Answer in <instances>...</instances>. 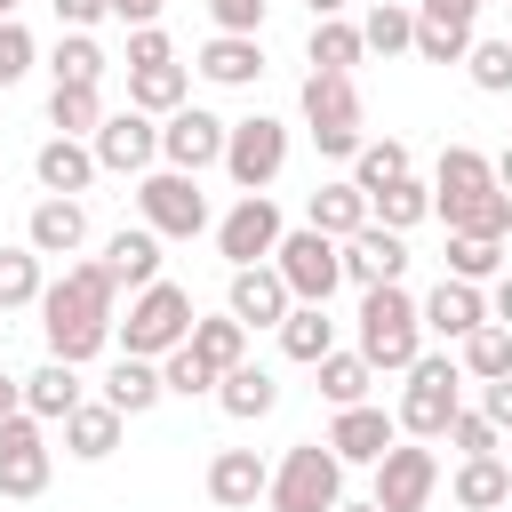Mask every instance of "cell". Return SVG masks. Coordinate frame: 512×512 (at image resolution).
Masks as SVG:
<instances>
[{
    "label": "cell",
    "mask_w": 512,
    "mask_h": 512,
    "mask_svg": "<svg viewBox=\"0 0 512 512\" xmlns=\"http://www.w3.org/2000/svg\"><path fill=\"white\" fill-rule=\"evenodd\" d=\"M224 144H232V120H216L200 104H184V112L160 120V168H184V176L224 168Z\"/></svg>",
    "instance_id": "cell-11"
},
{
    "label": "cell",
    "mask_w": 512,
    "mask_h": 512,
    "mask_svg": "<svg viewBox=\"0 0 512 512\" xmlns=\"http://www.w3.org/2000/svg\"><path fill=\"white\" fill-rule=\"evenodd\" d=\"M304 8H312V24H328V16H344L352 0H304Z\"/></svg>",
    "instance_id": "cell-58"
},
{
    "label": "cell",
    "mask_w": 512,
    "mask_h": 512,
    "mask_svg": "<svg viewBox=\"0 0 512 512\" xmlns=\"http://www.w3.org/2000/svg\"><path fill=\"white\" fill-rule=\"evenodd\" d=\"M456 360H464V376H472V384H496V376H512V328H496V320H488V328H472Z\"/></svg>",
    "instance_id": "cell-43"
},
{
    "label": "cell",
    "mask_w": 512,
    "mask_h": 512,
    "mask_svg": "<svg viewBox=\"0 0 512 512\" xmlns=\"http://www.w3.org/2000/svg\"><path fill=\"white\" fill-rule=\"evenodd\" d=\"M456 408H464V360L456 352H424L416 368H408V384H400V432L408 440H448V424H456Z\"/></svg>",
    "instance_id": "cell-3"
},
{
    "label": "cell",
    "mask_w": 512,
    "mask_h": 512,
    "mask_svg": "<svg viewBox=\"0 0 512 512\" xmlns=\"http://www.w3.org/2000/svg\"><path fill=\"white\" fill-rule=\"evenodd\" d=\"M88 152H96V168H112V176H152V160H160V120L152 112H104V128L88 136Z\"/></svg>",
    "instance_id": "cell-12"
},
{
    "label": "cell",
    "mask_w": 512,
    "mask_h": 512,
    "mask_svg": "<svg viewBox=\"0 0 512 512\" xmlns=\"http://www.w3.org/2000/svg\"><path fill=\"white\" fill-rule=\"evenodd\" d=\"M80 240H88V208L40 192L32 216H24V248H40V256H80Z\"/></svg>",
    "instance_id": "cell-22"
},
{
    "label": "cell",
    "mask_w": 512,
    "mask_h": 512,
    "mask_svg": "<svg viewBox=\"0 0 512 512\" xmlns=\"http://www.w3.org/2000/svg\"><path fill=\"white\" fill-rule=\"evenodd\" d=\"M192 352H200L216 376H232V368L248 360V328H240L232 312H216V320H192Z\"/></svg>",
    "instance_id": "cell-40"
},
{
    "label": "cell",
    "mask_w": 512,
    "mask_h": 512,
    "mask_svg": "<svg viewBox=\"0 0 512 512\" xmlns=\"http://www.w3.org/2000/svg\"><path fill=\"white\" fill-rule=\"evenodd\" d=\"M48 128L56 136H96L104 128V96L96 88H48Z\"/></svg>",
    "instance_id": "cell-45"
},
{
    "label": "cell",
    "mask_w": 512,
    "mask_h": 512,
    "mask_svg": "<svg viewBox=\"0 0 512 512\" xmlns=\"http://www.w3.org/2000/svg\"><path fill=\"white\" fill-rule=\"evenodd\" d=\"M120 424H128V416H120L112 400H80V408L64 416V448H72L80 464H104V456L120 448Z\"/></svg>",
    "instance_id": "cell-27"
},
{
    "label": "cell",
    "mask_w": 512,
    "mask_h": 512,
    "mask_svg": "<svg viewBox=\"0 0 512 512\" xmlns=\"http://www.w3.org/2000/svg\"><path fill=\"white\" fill-rule=\"evenodd\" d=\"M280 240H288V224H280L272 192H240V208H232V216H216V256H224L232 272L272 264V256H280Z\"/></svg>",
    "instance_id": "cell-9"
},
{
    "label": "cell",
    "mask_w": 512,
    "mask_h": 512,
    "mask_svg": "<svg viewBox=\"0 0 512 512\" xmlns=\"http://www.w3.org/2000/svg\"><path fill=\"white\" fill-rule=\"evenodd\" d=\"M104 272H112L120 288H152V280H160V232H152V224H120V232L104 240Z\"/></svg>",
    "instance_id": "cell-25"
},
{
    "label": "cell",
    "mask_w": 512,
    "mask_h": 512,
    "mask_svg": "<svg viewBox=\"0 0 512 512\" xmlns=\"http://www.w3.org/2000/svg\"><path fill=\"white\" fill-rule=\"evenodd\" d=\"M416 56H424V64H464V56H472V24L416 8Z\"/></svg>",
    "instance_id": "cell-37"
},
{
    "label": "cell",
    "mask_w": 512,
    "mask_h": 512,
    "mask_svg": "<svg viewBox=\"0 0 512 512\" xmlns=\"http://www.w3.org/2000/svg\"><path fill=\"white\" fill-rule=\"evenodd\" d=\"M504 8H512V0H504Z\"/></svg>",
    "instance_id": "cell-63"
},
{
    "label": "cell",
    "mask_w": 512,
    "mask_h": 512,
    "mask_svg": "<svg viewBox=\"0 0 512 512\" xmlns=\"http://www.w3.org/2000/svg\"><path fill=\"white\" fill-rule=\"evenodd\" d=\"M48 72H56V88H104V72H112V56L88 40V32H64L56 48H48Z\"/></svg>",
    "instance_id": "cell-34"
},
{
    "label": "cell",
    "mask_w": 512,
    "mask_h": 512,
    "mask_svg": "<svg viewBox=\"0 0 512 512\" xmlns=\"http://www.w3.org/2000/svg\"><path fill=\"white\" fill-rule=\"evenodd\" d=\"M488 184H496V160L480 144H448L440 168H432V208L440 200H464V192H488Z\"/></svg>",
    "instance_id": "cell-31"
},
{
    "label": "cell",
    "mask_w": 512,
    "mask_h": 512,
    "mask_svg": "<svg viewBox=\"0 0 512 512\" xmlns=\"http://www.w3.org/2000/svg\"><path fill=\"white\" fill-rule=\"evenodd\" d=\"M504 40H512V32H504Z\"/></svg>",
    "instance_id": "cell-62"
},
{
    "label": "cell",
    "mask_w": 512,
    "mask_h": 512,
    "mask_svg": "<svg viewBox=\"0 0 512 512\" xmlns=\"http://www.w3.org/2000/svg\"><path fill=\"white\" fill-rule=\"evenodd\" d=\"M368 56V40H360V24H344V16H328V24H312V72H352Z\"/></svg>",
    "instance_id": "cell-44"
},
{
    "label": "cell",
    "mask_w": 512,
    "mask_h": 512,
    "mask_svg": "<svg viewBox=\"0 0 512 512\" xmlns=\"http://www.w3.org/2000/svg\"><path fill=\"white\" fill-rule=\"evenodd\" d=\"M280 168H288V120H272V112H248V120H232L224 176H232L240 192H264Z\"/></svg>",
    "instance_id": "cell-10"
},
{
    "label": "cell",
    "mask_w": 512,
    "mask_h": 512,
    "mask_svg": "<svg viewBox=\"0 0 512 512\" xmlns=\"http://www.w3.org/2000/svg\"><path fill=\"white\" fill-rule=\"evenodd\" d=\"M8 16H16V0H0V24H8Z\"/></svg>",
    "instance_id": "cell-61"
},
{
    "label": "cell",
    "mask_w": 512,
    "mask_h": 512,
    "mask_svg": "<svg viewBox=\"0 0 512 512\" xmlns=\"http://www.w3.org/2000/svg\"><path fill=\"white\" fill-rule=\"evenodd\" d=\"M360 40H368V56H408V48H416V8L376 0V8L360 16Z\"/></svg>",
    "instance_id": "cell-36"
},
{
    "label": "cell",
    "mask_w": 512,
    "mask_h": 512,
    "mask_svg": "<svg viewBox=\"0 0 512 512\" xmlns=\"http://www.w3.org/2000/svg\"><path fill=\"white\" fill-rule=\"evenodd\" d=\"M472 328H488V288H472V280H448V272H440V288L424 296V336L464 344Z\"/></svg>",
    "instance_id": "cell-20"
},
{
    "label": "cell",
    "mask_w": 512,
    "mask_h": 512,
    "mask_svg": "<svg viewBox=\"0 0 512 512\" xmlns=\"http://www.w3.org/2000/svg\"><path fill=\"white\" fill-rule=\"evenodd\" d=\"M488 320H496V328H512V264H504V280L488 288Z\"/></svg>",
    "instance_id": "cell-55"
},
{
    "label": "cell",
    "mask_w": 512,
    "mask_h": 512,
    "mask_svg": "<svg viewBox=\"0 0 512 512\" xmlns=\"http://www.w3.org/2000/svg\"><path fill=\"white\" fill-rule=\"evenodd\" d=\"M328 448L344 456V464H384L392 448H400V416H384L376 400H360V408H336V424H328Z\"/></svg>",
    "instance_id": "cell-15"
},
{
    "label": "cell",
    "mask_w": 512,
    "mask_h": 512,
    "mask_svg": "<svg viewBox=\"0 0 512 512\" xmlns=\"http://www.w3.org/2000/svg\"><path fill=\"white\" fill-rule=\"evenodd\" d=\"M432 488H440V456H432L424 440H400V448L376 464V504H384V512H424Z\"/></svg>",
    "instance_id": "cell-14"
},
{
    "label": "cell",
    "mask_w": 512,
    "mask_h": 512,
    "mask_svg": "<svg viewBox=\"0 0 512 512\" xmlns=\"http://www.w3.org/2000/svg\"><path fill=\"white\" fill-rule=\"evenodd\" d=\"M448 448H456V464H464V456H496V448H504V432H496L480 408H456V424H448Z\"/></svg>",
    "instance_id": "cell-48"
},
{
    "label": "cell",
    "mask_w": 512,
    "mask_h": 512,
    "mask_svg": "<svg viewBox=\"0 0 512 512\" xmlns=\"http://www.w3.org/2000/svg\"><path fill=\"white\" fill-rule=\"evenodd\" d=\"M216 408L224 416H240V424H256V416H272L280 408V384H272V368H256V360H240L224 384H216Z\"/></svg>",
    "instance_id": "cell-33"
},
{
    "label": "cell",
    "mask_w": 512,
    "mask_h": 512,
    "mask_svg": "<svg viewBox=\"0 0 512 512\" xmlns=\"http://www.w3.org/2000/svg\"><path fill=\"white\" fill-rule=\"evenodd\" d=\"M144 64H176V48H168V32H160V24L128 32V72H144Z\"/></svg>",
    "instance_id": "cell-51"
},
{
    "label": "cell",
    "mask_w": 512,
    "mask_h": 512,
    "mask_svg": "<svg viewBox=\"0 0 512 512\" xmlns=\"http://www.w3.org/2000/svg\"><path fill=\"white\" fill-rule=\"evenodd\" d=\"M448 488H456L464 512H504V504H512V464H504V456H464Z\"/></svg>",
    "instance_id": "cell-29"
},
{
    "label": "cell",
    "mask_w": 512,
    "mask_h": 512,
    "mask_svg": "<svg viewBox=\"0 0 512 512\" xmlns=\"http://www.w3.org/2000/svg\"><path fill=\"white\" fill-rule=\"evenodd\" d=\"M104 16H112V0H56V24L64 32H96Z\"/></svg>",
    "instance_id": "cell-52"
},
{
    "label": "cell",
    "mask_w": 512,
    "mask_h": 512,
    "mask_svg": "<svg viewBox=\"0 0 512 512\" xmlns=\"http://www.w3.org/2000/svg\"><path fill=\"white\" fill-rule=\"evenodd\" d=\"M96 400H112L120 416H144V408H160V400H168V384H160V360H136V352H120Z\"/></svg>",
    "instance_id": "cell-26"
},
{
    "label": "cell",
    "mask_w": 512,
    "mask_h": 512,
    "mask_svg": "<svg viewBox=\"0 0 512 512\" xmlns=\"http://www.w3.org/2000/svg\"><path fill=\"white\" fill-rule=\"evenodd\" d=\"M480 416H488L496 432H512V376H496V384H480Z\"/></svg>",
    "instance_id": "cell-53"
},
{
    "label": "cell",
    "mask_w": 512,
    "mask_h": 512,
    "mask_svg": "<svg viewBox=\"0 0 512 512\" xmlns=\"http://www.w3.org/2000/svg\"><path fill=\"white\" fill-rule=\"evenodd\" d=\"M464 72H472V88H480V96H504V88H512V40H472Z\"/></svg>",
    "instance_id": "cell-47"
},
{
    "label": "cell",
    "mask_w": 512,
    "mask_h": 512,
    "mask_svg": "<svg viewBox=\"0 0 512 512\" xmlns=\"http://www.w3.org/2000/svg\"><path fill=\"white\" fill-rule=\"evenodd\" d=\"M432 216H440L448 232H464V240H512V192H504V184L464 192V200H440Z\"/></svg>",
    "instance_id": "cell-23"
},
{
    "label": "cell",
    "mask_w": 512,
    "mask_h": 512,
    "mask_svg": "<svg viewBox=\"0 0 512 512\" xmlns=\"http://www.w3.org/2000/svg\"><path fill=\"white\" fill-rule=\"evenodd\" d=\"M136 216H144L160 240H200V232H208V192H200V176H184V168H152V176L136 184Z\"/></svg>",
    "instance_id": "cell-7"
},
{
    "label": "cell",
    "mask_w": 512,
    "mask_h": 512,
    "mask_svg": "<svg viewBox=\"0 0 512 512\" xmlns=\"http://www.w3.org/2000/svg\"><path fill=\"white\" fill-rule=\"evenodd\" d=\"M280 352H288L296 368H320V360L336 352V320H328V304H296V312L280 320Z\"/></svg>",
    "instance_id": "cell-32"
},
{
    "label": "cell",
    "mask_w": 512,
    "mask_h": 512,
    "mask_svg": "<svg viewBox=\"0 0 512 512\" xmlns=\"http://www.w3.org/2000/svg\"><path fill=\"white\" fill-rule=\"evenodd\" d=\"M192 296L176 288V280H152V288H136L128 296V320H120V352H136V360H168L176 344H192Z\"/></svg>",
    "instance_id": "cell-5"
},
{
    "label": "cell",
    "mask_w": 512,
    "mask_h": 512,
    "mask_svg": "<svg viewBox=\"0 0 512 512\" xmlns=\"http://www.w3.org/2000/svg\"><path fill=\"white\" fill-rule=\"evenodd\" d=\"M32 56H40V48H32V32L8 16V24H0V88H16V80L32 72Z\"/></svg>",
    "instance_id": "cell-49"
},
{
    "label": "cell",
    "mask_w": 512,
    "mask_h": 512,
    "mask_svg": "<svg viewBox=\"0 0 512 512\" xmlns=\"http://www.w3.org/2000/svg\"><path fill=\"white\" fill-rule=\"evenodd\" d=\"M304 128L328 160H360L368 144V112H360V80L352 72H304Z\"/></svg>",
    "instance_id": "cell-4"
},
{
    "label": "cell",
    "mask_w": 512,
    "mask_h": 512,
    "mask_svg": "<svg viewBox=\"0 0 512 512\" xmlns=\"http://www.w3.org/2000/svg\"><path fill=\"white\" fill-rule=\"evenodd\" d=\"M272 272L288 280V296H296V304H328V296H336V280H344V240H328V232L296 224V232L280 240Z\"/></svg>",
    "instance_id": "cell-8"
},
{
    "label": "cell",
    "mask_w": 512,
    "mask_h": 512,
    "mask_svg": "<svg viewBox=\"0 0 512 512\" xmlns=\"http://www.w3.org/2000/svg\"><path fill=\"white\" fill-rule=\"evenodd\" d=\"M424 8H432V16H464V24H472V16L488 8V0H424Z\"/></svg>",
    "instance_id": "cell-57"
},
{
    "label": "cell",
    "mask_w": 512,
    "mask_h": 512,
    "mask_svg": "<svg viewBox=\"0 0 512 512\" xmlns=\"http://www.w3.org/2000/svg\"><path fill=\"white\" fill-rule=\"evenodd\" d=\"M496 184H504V192H512V144H504V152H496Z\"/></svg>",
    "instance_id": "cell-59"
},
{
    "label": "cell",
    "mask_w": 512,
    "mask_h": 512,
    "mask_svg": "<svg viewBox=\"0 0 512 512\" xmlns=\"http://www.w3.org/2000/svg\"><path fill=\"white\" fill-rule=\"evenodd\" d=\"M24 416V376H0V424Z\"/></svg>",
    "instance_id": "cell-56"
},
{
    "label": "cell",
    "mask_w": 512,
    "mask_h": 512,
    "mask_svg": "<svg viewBox=\"0 0 512 512\" xmlns=\"http://www.w3.org/2000/svg\"><path fill=\"white\" fill-rule=\"evenodd\" d=\"M264 8H272V0H208V16H216V32H248V40H256V24H264Z\"/></svg>",
    "instance_id": "cell-50"
},
{
    "label": "cell",
    "mask_w": 512,
    "mask_h": 512,
    "mask_svg": "<svg viewBox=\"0 0 512 512\" xmlns=\"http://www.w3.org/2000/svg\"><path fill=\"white\" fill-rule=\"evenodd\" d=\"M80 400H88V384H80L72 360H40V368L24 376V416H40V424H64Z\"/></svg>",
    "instance_id": "cell-24"
},
{
    "label": "cell",
    "mask_w": 512,
    "mask_h": 512,
    "mask_svg": "<svg viewBox=\"0 0 512 512\" xmlns=\"http://www.w3.org/2000/svg\"><path fill=\"white\" fill-rule=\"evenodd\" d=\"M360 336H352V352L376 368V376H408L416 360H424V304L400 288V280H384V288H368L360 296V320H352Z\"/></svg>",
    "instance_id": "cell-2"
},
{
    "label": "cell",
    "mask_w": 512,
    "mask_h": 512,
    "mask_svg": "<svg viewBox=\"0 0 512 512\" xmlns=\"http://www.w3.org/2000/svg\"><path fill=\"white\" fill-rule=\"evenodd\" d=\"M336 512H384V504H376V496H368V504H336Z\"/></svg>",
    "instance_id": "cell-60"
},
{
    "label": "cell",
    "mask_w": 512,
    "mask_h": 512,
    "mask_svg": "<svg viewBox=\"0 0 512 512\" xmlns=\"http://www.w3.org/2000/svg\"><path fill=\"white\" fill-rule=\"evenodd\" d=\"M400 176H416V168H408V144H400V136H368V144H360V160H352V184L376 200V192H384V184H400Z\"/></svg>",
    "instance_id": "cell-38"
},
{
    "label": "cell",
    "mask_w": 512,
    "mask_h": 512,
    "mask_svg": "<svg viewBox=\"0 0 512 512\" xmlns=\"http://www.w3.org/2000/svg\"><path fill=\"white\" fill-rule=\"evenodd\" d=\"M224 312H232L240 328H280V320L296 312V296H288V280H280L272 264H248V272H232V288H224Z\"/></svg>",
    "instance_id": "cell-16"
},
{
    "label": "cell",
    "mask_w": 512,
    "mask_h": 512,
    "mask_svg": "<svg viewBox=\"0 0 512 512\" xmlns=\"http://www.w3.org/2000/svg\"><path fill=\"white\" fill-rule=\"evenodd\" d=\"M304 224H312V232H328V240H352V232H360V224H376V216H368V192L344 176V184H320V192H312Z\"/></svg>",
    "instance_id": "cell-28"
},
{
    "label": "cell",
    "mask_w": 512,
    "mask_h": 512,
    "mask_svg": "<svg viewBox=\"0 0 512 512\" xmlns=\"http://www.w3.org/2000/svg\"><path fill=\"white\" fill-rule=\"evenodd\" d=\"M48 488V424L40 416H8L0 424V496L32 504Z\"/></svg>",
    "instance_id": "cell-13"
},
{
    "label": "cell",
    "mask_w": 512,
    "mask_h": 512,
    "mask_svg": "<svg viewBox=\"0 0 512 512\" xmlns=\"http://www.w3.org/2000/svg\"><path fill=\"white\" fill-rule=\"evenodd\" d=\"M312 376H320V400H328V408H360V400H368V384H376V368H368L360 352H328Z\"/></svg>",
    "instance_id": "cell-41"
},
{
    "label": "cell",
    "mask_w": 512,
    "mask_h": 512,
    "mask_svg": "<svg viewBox=\"0 0 512 512\" xmlns=\"http://www.w3.org/2000/svg\"><path fill=\"white\" fill-rule=\"evenodd\" d=\"M368 216H376L384 232H408V224H424V216H432V184L400 176V184H384V192L368 200Z\"/></svg>",
    "instance_id": "cell-42"
},
{
    "label": "cell",
    "mask_w": 512,
    "mask_h": 512,
    "mask_svg": "<svg viewBox=\"0 0 512 512\" xmlns=\"http://www.w3.org/2000/svg\"><path fill=\"white\" fill-rule=\"evenodd\" d=\"M208 496H216L224 512H256V504L272 496V464H264L256 448H216V464H208Z\"/></svg>",
    "instance_id": "cell-18"
},
{
    "label": "cell",
    "mask_w": 512,
    "mask_h": 512,
    "mask_svg": "<svg viewBox=\"0 0 512 512\" xmlns=\"http://www.w3.org/2000/svg\"><path fill=\"white\" fill-rule=\"evenodd\" d=\"M32 176H40V192H48V200H80L104 168H96L88 136H48V144L32 152Z\"/></svg>",
    "instance_id": "cell-17"
},
{
    "label": "cell",
    "mask_w": 512,
    "mask_h": 512,
    "mask_svg": "<svg viewBox=\"0 0 512 512\" xmlns=\"http://www.w3.org/2000/svg\"><path fill=\"white\" fill-rule=\"evenodd\" d=\"M504 248H512V240H464V232H448V280L496 288V280H504Z\"/></svg>",
    "instance_id": "cell-39"
},
{
    "label": "cell",
    "mask_w": 512,
    "mask_h": 512,
    "mask_svg": "<svg viewBox=\"0 0 512 512\" xmlns=\"http://www.w3.org/2000/svg\"><path fill=\"white\" fill-rule=\"evenodd\" d=\"M272 512H336L344 504V456L328 440H296L280 464H272Z\"/></svg>",
    "instance_id": "cell-6"
},
{
    "label": "cell",
    "mask_w": 512,
    "mask_h": 512,
    "mask_svg": "<svg viewBox=\"0 0 512 512\" xmlns=\"http://www.w3.org/2000/svg\"><path fill=\"white\" fill-rule=\"evenodd\" d=\"M112 304H120V280L104 264H64V280H48L40 296V328H48V360H96L112 344Z\"/></svg>",
    "instance_id": "cell-1"
},
{
    "label": "cell",
    "mask_w": 512,
    "mask_h": 512,
    "mask_svg": "<svg viewBox=\"0 0 512 512\" xmlns=\"http://www.w3.org/2000/svg\"><path fill=\"white\" fill-rule=\"evenodd\" d=\"M400 272H408V240H400V232L360 224V232L344 240V280H360V296L384 288V280H400Z\"/></svg>",
    "instance_id": "cell-19"
},
{
    "label": "cell",
    "mask_w": 512,
    "mask_h": 512,
    "mask_svg": "<svg viewBox=\"0 0 512 512\" xmlns=\"http://www.w3.org/2000/svg\"><path fill=\"white\" fill-rule=\"evenodd\" d=\"M128 104L152 112V120H168V112L192 104V72L184 64H144V72H128Z\"/></svg>",
    "instance_id": "cell-30"
},
{
    "label": "cell",
    "mask_w": 512,
    "mask_h": 512,
    "mask_svg": "<svg viewBox=\"0 0 512 512\" xmlns=\"http://www.w3.org/2000/svg\"><path fill=\"white\" fill-rule=\"evenodd\" d=\"M160 384H168V392H176V400H200V392H216V384H224V376H216V368H208V360H200V352H192V344H176V352H168V360H160Z\"/></svg>",
    "instance_id": "cell-46"
},
{
    "label": "cell",
    "mask_w": 512,
    "mask_h": 512,
    "mask_svg": "<svg viewBox=\"0 0 512 512\" xmlns=\"http://www.w3.org/2000/svg\"><path fill=\"white\" fill-rule=\"evenodd\" d=\"M192 72H200L208 88H256V72H264V40H248V32H216V40L192 56Z\"/></svg>",
    "instance_id": "cell-21"
},
{
    "label": "cell",
    "mask_w": 512,
    "mask_h": 512,
    "mask_svg": "<svg viewBox=\"0 0 512 512\" xmlns=\"http://www.w3.org/2000/svg\"><path fill=\"white\" fill-rule=\"evenodd\" d=\"M48 296V272H40V248H0V312H24V304H40Z\"/></svg>",
    "instance_id": "cell-35"
},
{
    "label": "cell",
    "mask_w": 512,
    "mask_h": 512,
    "mask_svg": "<svg viewBox=\"0 0 512 512\" xmlns=\"http://www.w3.org/2000/svg\"><path fill=\"white\" fill-rule=\"evenodd\" d=\"M160 8H168V0H112V16H120L128 32H144V24H160Z\"/></svg>",
    "instance_id": "cell-54"
}]
</instances>
